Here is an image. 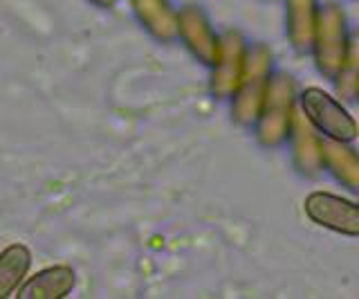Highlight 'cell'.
Masks as SVG:
<instances>
[{
    "label": "cell",
    "instance_id": "5bb4252c",
    "mask_svg": "<svg viewBox=\"0 0 359 299\" xmlns=\"http://www.w3.org/2000/svg\"><path fill=\"white\" fill-rule=\"evenodd\" d=\"M332 81L339 99H359V29L351 34L346 59Z\"/></svg>",
    "mask_w": 359,
    "mask_h": 299
},
{
    "label": "cell",
    "instance_id": "277c9868",
    "mask_svg": "<svg viewBox=\"0 0 359 299\" xmlns=\"http://www.w3.org/2000/svg\"><path fill=\"white\" fill-rule=\"evenodd\" d=\"M299 106L323 138L353 142L359 135L355 117L339 104V99L328 95L323 88H306L299 97Z\"/></svg>",
    "mask_w": 359,
    "mask_h": 299
},
{
    "label": "cell",
    "instance_id": "8fae6325",
    "mask_svg": "<svg viewBox=\"0 0 359 299\" xmlns=\"http://www.w3.org/2000/svg\"><path fill=\"white\" fill-rule=\"evenodd\" d=\"M317 0H285V32L297 52H310L319 23Z\"/></svg>",
    "mask_w": 359,
    "mask_h": 299
},
{
    "label": "cell",
    "instance_id": "7c38bea8",
    "mask_svg": "<svg viewBox=\"0 0 359 299\" xmlns=\"http://www.w3.org/2000/svg\"><path fill=\"white\" fill-rule=\"evenodd\" d=\"M323 169L351 192H359V153L351 149V142L323 138Z\"/></svg>",
    "mask_w": 359,
    "mask_h": 299
},
{
    "label": "cell",
    "instance_id": "5b68a950",
    "mask_svg": "<svg viewBox=\"0 0 359 299\" xmlns=\"http://www.w3.org/2000/svg\"><path fill=\"white\" fill-rule=\"evenodd\" d=\"M247 52H250V48H247L245 36L241 32L227 29L220 36V54L216 63L211 65L209 79V91L218 102H222V99L229 102L231 95L236 93L247 65Z\"/></svg>",
    "mask_w": 359,
    "mask_h": 299
},
{
    "label": "cell",
    "instance_id": "4fadbf2b",
    "mask_svg": "<svg viewBox=\"0 0 359 299\" xmlns=\"http://www.w3.org/2000/svg\"><path fill=\"white\" fill-rule=\"evenodd\" d=\"M32 268V252L22 243H11L0 252V299L14 295Z\"/></svg>",
    "mask_w": 359,
    "mask_h": 299
},
{
    "label": "cell",
    "instance_id": "ba28073f",
    "mask_svg": "<svg viewBox=\"0 0 359 299\" xmlns=\"http://www.w3.org/2000/svg\"><path fill=\"white\" fill-rule=\"evenodd\" d=\"M177 39L194 54V59L211 68L220 54V36L202 9L187 5L177 12Z\"/></svg>",
    "mask_w": 359,
    "mask_h": 299
},
{
    "label": "cell",
    "instance_id": "6da1fadb",
    "mask_svg": "<svg viewBox=\"0 0 359 299\" xmlns=\"http://www.w3.org/2000/svg\"><path fill=\"white\" fill-rule=\"evenodd\" d=\"M274 74V54L267 46L258 43L247 52V65L243 79L231 95V119L233 124L250 128L256 124L261 108L265 104L267 88Z\"/></svg>",
    "mask_w": 359,
    "mask_h": 299
},
{
    "label": "cell",
    "instance_id": "8992f818",
    "mask_svg": "<svg viewBox=\"0 0 359 299\" xmlns=\"http://www.w3.org/2000/svg\"><path fill=\"white\" fill-rule=\"evenodd\" d=\"M303 209L314 225L344 237H359V203L328 192H312Z\"/></svg>",
    "mask_w": 359,
    "mask_h": 299
},
{
    "label": "cell",
    "instance_id": "9a60e30c",
    "mask_svg": "<svg viewBox=\"0 0 359 299\" xmlns=\"http://www.w3.org/2000/svg\"><path fill=\"white\" fill-rule=\"evenodd\" d=\"M88 3H93L99 9H110V7H115L119 0H88Z\"/></svg>",
    "mask_w": 359,
    "mask_h": 299
},
{
    "label": "cell",
    "instance_id": "7a4b0ae2",
    "mask_svg": "<svg viewBox=\"0 0 359 299\" xmlns=\"http://www.w3.org/2000/svg\"><path fill=\"white\" fill-rule=\"evenodd\" d=\"M297 84L287 72H274L267 88L265 104L258 115L254 133L256 140L265 149H276L287 142L292 117L297 110Z\"/></svg>",
    "mask_w": 359,
    "mask_h": 299
},
{
    "label": "cell",
    "instance_id": "3957f363",
    "mask_svg": "<svg viewBox=\"0 0 359 299\" xmlns=\"http://www.w3.org/2000/svg\"><path fill=\"white\" fill-rule=\"evenodd\" d=\"M348 43H351V34H348V18L344 9L337 3L323 5L319 9V23L312 41V57L317 70L325 79H334L339 72Z\"/></svg>",
    "mask_w": 359,
    "mask_h": 299
},
{
    "label": "cell",
    "instance_id": "9c48e42d",
    "mask_svg": "<svg viewBox=\"0 0 359 299\" xmlns=\"http://www.w3.org/2000/svg\"><path fill=\"white\" fill-rule=\"evenodd\" d=\"M76 286V274L70 265H50L22 281L16 291L18 299H63Z\"/></svg>",
    "mask_w": 359,
    "mask_h": 299
},
{
    "label": "cell",
    "instance_id": "30bf717a",
    "mask_svg": "<svg viewBox=\"0 0 359 299\" xmlns=\"http://www.w3.org/2000/svg\"><path fill=\"white\" fill-rule=\"evenodd\" d=\"M130 9L157 43H173L177 39V9L171 0H130Z\"/></svg>",
    "mask_w": 359,
    "mask_h": 299
},
{
    "label": "cell",
    "instance_id": "52a82bcc",
    "mask_svg": "<svg viewBox=\"0 0 359 299\" xmlns=\"http://www.w3.org/2000/svg\"><path fill=\"white\" fill-rule=\"evenodd\" d=\"M290 153L297 171L303 178H317L323 173V135L317 131V126L308 119L301 106H297L294 117L290 126Z\"/></svg>",
    "mask_w": 359,
    "mask_h": 299
}]
</instances>
